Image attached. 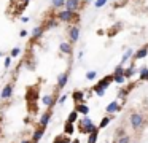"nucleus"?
Returning a JSON list of instances; mask_svg holds the SVG:
<instances>
[{"label": "nucleus", "mask_w": 148, "mask_h": 143, "mask_svg": "<svg viewBox=\"0 0 148 143\" xmlns=\"http://www.w3.org/2000/svg\"><path fill=\"white\" fill-rule=\"evenodd\" d=\"M94 129H97V126H94L92 119H91L89 116H81L80 119H78V130H80V133L89 135Z\"/></svg>", "instance_id": "obj_1"}, {"label": "nucleus", "mask_w": 148, "mask_h": 143, "mask_svg": "<svg viewBox=\"0 0 148 143\" xmlns=\"http://www.w3.org/2000/svg\"><path fill=\"white\" fill-rule=\"evenodd\" d=\"M56 18L59 19V22H75V25L78 22V14L73 11H69V10H61L56 14Z\"/></svg>", "instance_id": "obj_2"}, {"label": "nucleus", "mask_w": 148, "mask_h": 143, "mask_svg": "<svg viewBox=\"0 0 148 143\" xmlns=\"http://www.w3.org/2000/svg\"><path fill=\"white\" fill-rule=\"evenodd\" d=\"M129 122H131V127L134 130H140L142 127L145 126V116L142 113H138V111H135V113L131 114V118H129Z\"/></svg>", "instance_id": "obj_3"}, {"label": "nucleus", "mask_w": 148, "mask_h": 143, "mask_svg": "<svg viewBox=\"0 0 148 143\" xmlns=\"http://www.w3.org/2000/svg\"><path fill=\"white\" fill-rule=\"evenodd\" d=\"M67 34H69V40H70V43H77L78 38H80V27L75 25V24L70 25L69 30H67Z\"/></svg>", "instance_id": "obj_4"}, {"label": "nucleus", "mask_w": 148, "mask_h": 143, "mask_svg": "<svg viewBox=\"0 0 148 143\" xmlns=\"http://www.w3.org/2000/svg\"><path fill=\"white\" fill-rule=\"evenodd\" d=\"M81 0H65V8L64 10H69V11H73L77 13L78 10L81 8Z\"/></svg>", "instance_id": "obj_5"}, {"label": "nucleus", "mask_w": 148, "mask_h": 143, "mask_svg": "<svg viewBox=\"0 0 148 143\" xmlns=\"http://www.w3.org/2000/svg\"><path fill=\"white\" fill-rule=\"evenodd\" d=\"M45 25H37L35 29H34L32 32H30V38H32L34 41H37V40H40V38L43 37V34H45Z\"/></svg>", "instance_id": "obj_6"}, {"label": "nucleus", "mask_w": 148, "mask_h": 143, "mask_svg": "<svg viewBox=\"0 0 148 143\" xmlns=\"http://www.w3.org/2000/svg\"><path fill=\"white\" fill-rule=\"evenodd\" d=\"M13 83H8V84H5V88L2 89V94H0V97L3 99V100H8V99L13 95Z\"/></svg>", "instance_id": "obj_7"}, {"label": "nucleus", "mask_w": 148, "mask_h": 143, "mask_svg": "<svg viewBox=\"0 0 148 143\" xmlns=\"http://www.w3.org/2000/svg\"><path fill=\"white\" fill-rule=\"evenodd\" d=\"M119 110H121V105H119V102H118V100L110 102V103L105 107L107 114H113V113H116V111H119Z\"/></svg>", "instance_id": "obj_8"}, {"label": "nucleus", "mask_w": 148, "mask_h": 143, "mask_svg": "<svg viewBox=\"0 0 148 143\" xmlns=\"http://www.w3.org/2000/svg\"><path fill=\"white\" fill-rule=\"evenodd\" d=\"M112 83H115V76H113V73L112 75H107V76H103L100 81H97V84L99 86H102L103 89H108V86L112 84Z\"/></svg>", "instance_id": "obj_9"}, {"label": "nucleus", "mask_w": 148, "mask_h": 143, "mask_svg": "<svg viewBox=\"0 0 148 143\" xmlns=\"http://www.w3.org/2000/svg\"><path fill=\"white\" fill-rule=\"evenodd\" d=\"M49 119H51V111H45V113L40 116V121H38V126L40 127H43V129H46V126H48V122H49Z\"/></svg>", "instance_id": "obj_10"}, {"label": "nucleus", "mask_w": 148, "mask_h": 143, "mask_svg": "<svg viewBox=\"0 0 148 143\" xmlns=\"http://www.w3.org/2000/svg\"><path fill=\"white\" fill-rule=\"evenodd\" d=\"M67 81H69V72H64L58 76V89H62L67 86Z\"/></svg>", "instance_id": "obj_11"}, {"label": "nucleus", "mask_w": 148, "mask_h": 143, "mask_svg": "<svg viewBox=\"0 0 148 143\" xmlns=\"http://www.w3.org/2000/svg\"><path fill=\"white\" fill-rule=\"evenodd\" d=\"M42 103L45 105V107H48V108H53V107H54V103H56V99L53 97L51 94H46V95H43V97H42Z\"/></svg>", "instance_id": "obj_12"}, {"label": "nucleus", "mask_w": 148, "mask_h": 143, "mask_svg": "<svg viewBox=\"0 0 148 143\" xmlns=\"http://www.w3.org/2000/svg\"><path fill=\"white\" fill-rule=\"evenodd\" d=\"M59 51H61L62 54L70 56L72 54V43H69V41H61V44H59Z\"/></svg>", "instance_id": "obj_13"}, {"label": "nucleus", "mask_w": 148, "mask_h": 143, "mask_svg": "<svg viewBox=\"0 0 148 143\" xmlns=\"http://www.w3.org/2000/svg\"><path fill=\"white\" fill-rule=\"evenodd\" d=\"M72 99H73V102H75V105L77 103H84V92L83 91H73L72 92Z\"/></svg>", "instance_id": "obj_14"}, {"label": "nucleus", "mask_w": 148, "mask_h": 143, "mask_svg": "<svg viewBox=\"0 0 148 143\" xmlns=\"http://www.w3.org/2000/svg\"><path fill=\"white\" fill-rule=\"evenodd\" d=\"M75 110L81 114V116H88L89 114V107L86 103H77L75 105Z\"/></svg>", "instance_id": "obj_15"}, {"label": "nucleus", "mask_w": 148, "mask_h": 143, "mask_svg": "<svg viewBox=\"0 0 148 143\" xmlns=\"http://www.w3.org/2000/svg\"><path fill=\"white\" fill-rule=\"evenodd\" d=\"M58 24H59V19L56 18V16H51V18H48V19H46V22H45L43 25H45V29H46V30H49V29L56 27Z\"/></svg>", "instance_id": "obj_16"}, {"label": "nucleus", "mask_w": 148, "mask_h": 143, "mask_svg": "<svg viewBox=\"0 0 148 143\" xmlns=\"http://www.w3.org/2000/svg\"><path fill=\"white\" fill-rule=\"evenodd\" d=\"M43 133H45V129H43V127L35 129V130H34V133H32V142H34V143H38L40 140H42Z\"/></svg>", "instance_id": "obj_17"}, {"label": "nucleus", "mask_w": 148, "mask_h": 143, "mask_svg": "<svg viewBox=\"0 0 148 143\" xmlns=\"http://www.w3.org/2000/svg\"><path fill=\"white\" fill-rule=\"evenodd\" d=\"M147 54H148V46H143V48H140L138 51H135L134 59H143V57H147Z\"/></svg>", "instance_id": "obj_18"}, {"label": "nucleus", "mask_w": 148, "mask_h": 143, "mask_svg": "<svg viewBox=\"0 0 148 143\" xmlns=\"http://www.w3.org/2000/svg\"><path fill=\"white\" fill-rule=\"evenodd\" d=\"M51 8L53 10H64L65 0H51Z\"/></svg>", "instance_id": "obj_19"}, {"label": "nucleus", "mask_w": 148, "mask_h": 143, "mask_svg": "<svg viewBox=\"0 0 148 143\" xmlns=\"http://www.w3.org/2000/svg\"><path fill=\"white\" fill-rule=\"evenodd\" d=\"M78 119H80V113H78L77 110H72L70 113H69V118H67V121H69V122H72V124H75Z\"/></svg>", "instance_id": "obj_20"}, {"label": "nucleus", "mask_w": 148, "mask_h": 143, "mask_svg": "<svg viewBox=\"0 0 148 143\" xmlns=\"http://www.w3.org/2000/svg\"><path fill=\"white\" fill-rule=\"evenodd\" d=\"M138 78H140V81H148V67L138 68Z\"/></svg>", "instance_id": "obj_21"}, {"label": "nucleus", "mask_w": 148, "mask_h": 143, "mask_svg": "<svg viewBox=\"0 0 148 143\" xmlns=\"http://www.w3.org/2000/svg\"><path fill=\"white\" fill-rule=\"evenodd\" d=\"M73 132H75V126L72 122H69V121H65V124H64V135H72Z\"/></svg>", "instance_id": "obj_22"}, {"label": "nucleus", "mask_w": 148, "mask_h": 143, "mask_svg": "<svg viewBox=\"0 0 148 143\" xmlns=\"http://www.w3.org/2000/svg\"><path fill=\"white\" fill-rule=\"evenodd\" d=\"M97 137H99V127H97V129H94L92 132L88 135V143H96L97 142Z\"/></svg>", "instance_id": "obj_23"}, {"label": "nucleus", "mask_w": 148, "mask_h": 143, "mask_svg": "<svg viewBox=\"0 0 148 143\" xmlns=\"http://www.w3.org/2000/svg\"><path fill=\"white\" fill-rule=\"evenodd\" d=\"M110 122H112V116H110V114H107V116L102 118V121H100V124L97 127H99V129H103V127H107Z\"/></svg>", "instance_id": "obj_24"}, {"label": "nucleus", "mask_w": 148, "mask_h": 143, "mask_svg": "<svg viewBox=\"0 0 148 143\" xmlns=\"http://www.w3.org/2000/svg\"><path fill=\"white\" fill-rule=\"evenodd\" d=\"M137 72H138V70L135 68L134 65H131V67H127V68L124 70V76H126V78H131V76H134Z\"/></svg>", "instance_id": "obj_25"}, {"label": "nucleus", "mask_w": 148, "mask_h": 143, "mask_svg": "<svg viewBox=\"0 0 148 143\" xmlns=\"http://www.w3.org/2000/svg\"><path fill=\"white\" fill-rule=\"evenodd\" d=\"M105 91H107V89H103L102 86H99V84H94V88H92V92L96 95H99V97H102V95L105 94Z\"/></svg>", "instance_id": "obj_26"}, {"label": "nucleus", "mask_w": 148, "mask_h": 143, "mask_svg": "<svg viewBox=\"0 0 148 143\" xmlns=\"http://www.w3.org/2000/svg\"><path fill=\"white\" fill-rule=\"evenodd\" d=\"M134 54H135V53L131 49V48H129V49H126V53H124V56H123V59H121V62H119V64H124V62H127V60L131 59L132 56H134Z\"/></svg>", "instance_id": "obj_27"}, {"label": "nucleus", "mask_w": 148, "mask_h": 143, "mask_svg": "<svg viewBox=\"0 0 148 143\" xmlns=\"http://www.w3.org/2000/svg\"><path fill=\"white\" fill-rule=\"evenodd\" d=\"M124 67H123V64H119V65L115 67V70H113V75L115 76H119V75H124Z\"/></svg>", "instance_id": "obj_28"}, {"label": "nucleus", "mask_w": 148, "mask_h": 143, "mask_svg": "<svg viewBox=\"0 0 148 143\" xmlns=\"http://www.w3.org/2000/svg\"><path fill=\"white\" fill-rule=\"evenodd\" d=\"M69 138H70L69 135H58V137L54 138V142H53V143H67Z\"/></svg>", "instance_id": "obj_29"}, {"label": "nucleus", "mask_w": 148, "mask_h": 143, "mask_svg": "<svg viewBox=\"0 0 148 143\" xmlns=\"http://www.w3.org/2000/svg\"><path fill=\"white\" fill-rule=\"evenodd\" d=\"M97 76V72L96 70H89V72H86V79L88 81H92V79H96Z\"/></svg>", "instance_id": "obj_30"}, {"label": "nucleus", "mask_w": 148, "mask_h": 143, "mask_svg": "<svg viewBox=\"0 0 148 143\" xmlns=\"http://www.w3.org/2000/svg\"><path fill=\"white\" fill-rule=\"evenodd\" d=\"M116 143H131V137L129 135H123L116 140Z\"/></svg>", "instance_id": "obj_31"}, {"label": "nucleus", "mask_w": 148, "mask_h": 143, "mask_svg": "<svg viewBox=\"0 0 148 143\" xmlns=\"http://www.w3.org/2000/svg\"><path fill=\"white\" fill-rule=\"evenodd\" d=\"M113 76H115V75H113ZM126 79H127V78H126L124 75L115 76V83H118V84H124V83H126Z\"/></svg>", "instance_id": "obj_32"}, {"label": "nucleus", "mask_w": 148, "mask_h": 143, "mask_svg": "<svg viewBox=\"0 0 148 143\" xmlns=\"http://www.w3.org/2000/svg\"><path fill=\"white\" fill-rule=\"evenodd\" d=\"M127 91H129L127 88H121V89L118 91V95H119V97H123V99H124L126 95H127Z\"/></svg>", "instance_id": "obj_33"}, {"label": "nucleus", "mask_w": 148, "mask_h": 143, "mask_svg": "<svg viewBox=\"0 0 148 143\" xmlns=\"http://www.w3.org/2000/svg\"><path fill=\"white\" fill-rule=\"evenodd\" d=\"M21 54V49L19 48H13V49H11V53H10V56L11 57H18Z\"/></svg>", "instance_id": "obj_34"}, {"label": "nucleus", "mask_w": 148, "mask_h": 143, "mask_svg": "<svg viewBox=\"0 0 148 143\" xmlns=\"http://www.w3.org/2000/svg\"><path fill=\"white\" fill-rule=\"evenodd\" d=\"M105 3H107V0H96V2H94V6H96V8H102Z\"/></svg>", "instance_id": "obj_35"}, {"label": "nucleus", "mask_w": 148, "mask_h": 143, "mask_svg": "<svg viewBox=\"0 0 148 143\" xmlns=\"http://www.w3.org/2000/svg\"><path fill=\"white\" fill-rule=\"evenodd\" d=\"M67 99H69V95H67V94L61 95V97H59V100H58V103H59V105H64V103H65V100H67Z\"/></svg>", "instance_id": "obj_36"}, {"label": "nucleus", "mask_w": 148, "mask_h": 143, "mask_svg": "<svg viewBox=\"0 0 148 143\" xmlns=\"http://www.w3.org/2000/svg\"><path fill=\"white\" fill-rule=\"evenodd\" d=\"M10 65H11V56H8L7 59H5V68H8Z\"/></svg>", "instance_id": "obj_37"}, {"label": "nucleus", "mask_w": 148, "mask_h": 143, "mask_svg": "<svg viewBox=\"0 0 148 143\" xmlns=\"http://www.w3.org/2000/svg\"><path fill=\"white\" fill-rule=\"evenodd\" d=\"M126 130L124 129H118V130H116V135H118V138H119V137H123V135H126Z\"/></svg>", "instance_id": "obj_38"}, {"label": "nucleus", "mask_w": 148, "mask_h": 143, "mask_svg": "<svg viewBox=\"0 0 148 143\" xmlns=\"http://www.w3.org/2000/svg\"><path fill=\"white\" fill-rule=\"evenodd\" d=\"M19 35H21V37H23V38H26L27 35H29V32H27L26 29H23V30H21V34H19Z\"/></svg>", "instance_id": "obj_39"}, {"label": "nucleus", "mask_w": 148, "mask_h": 143, "mask_svg": "<svg viewBox=\"0 0 148 143\" xmlns=\"http://www.w3.org/2000/svg\"><path fill=\"white\" fill-rule=\"evenodd\" d=\"M21 21H23L24 24H26V22H29V18H27V16H23V18H21Z\"/></svg>", "instance_id": "obj_40"}, {"label": "nucleus", "mask_w": 148, "mask_h": 143, "mask_svg": "<svg viewBox=\"0 0 148 143\" xmlns=\"http://www.w3.org/2000/svg\"><path fill=\"white\" fill-rule=\"evenodd\" d=\"M21 143H34V142H32V140H23Z\"/></svg>", "instance_id": "obj_41"}, {"label": "nucleus", "mask_w": 148, "mask_h": 143, "mask_svg": "<svg viewBox=\"0 0 148 143\" xmlns=\"http://www.w3.org/2000/svg\"><path fill=\"white\" fill-rule=\"evenodd\" d=\"M72 143H80V142H78V140H72Z\"/></svg>", "instance_id": "obj_42"}, {"label": "nucleus", "mask_w": 148, "mask_h": 143, "mask_svg": "<svg viewBox=\"0 0 148 143\" xmlns=\"http://www.w3.org/2000/svg\"><path fill=\"white\" fill-rule=\"evenodd\" d=\"M83 2H84V3H89V2H91V0H83Z\"/></svg>", "instance_id": "obj_43"}, {"label": "nucleus", "mask_w": 148, "mask_h": 143, "mask_svg": "<svg viewBox=\"0 0 148 143\" xmlns=\"http://www.w3.org/2000/svg\"><path fill=\"white\" fill-rule=\"evenodd\" d=\"M0 57H2V53H0Z\"/></svg>", "instance_id": "obj_44"}, {"label": "nucleus", "mask_w": 148, "mask_h": 143, "mask_svg": "<svg viewBox=\"0 0 148 143\" xmlns=\"http://www.w3.org/2000/svg\"><path fill=\"white\" fill-rule=\"evenodd\" d=\"M147 46H148V44H147Z\"/></svg>", "instance_id": "obj_45"}, {"label": "nucleus", "mask_w": 148, "mask_h": 143, "mask_svg": "<svg viewBox=\"0 0 148 143\" xmlns=\"http://www.w3.org/2000/svg\"><path fill=\"white\" fill-rule=\"evenodd\" d=\"M134 143H135V142H134Z\"/></svg>", "instance_id": "obj_46"}]
</instances>
